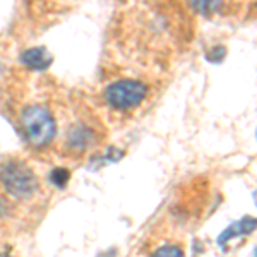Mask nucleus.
I'll return each mask as SVG.
<instances>
[{
	"label": "nucleus",
	"mask_w": 257,
	"mask_h": 257,
	"mask_svg": "<svg viewBox=\"0 0 257 257\" xmlns=\"http://www.w3.org/2000/svg\"><path fill=\"white\" fill-rule=\"evenodd\" d=\"M21 123H23L24 134H26L30 144L35 148H45L55 138V120L52 113L40 105L28 106L21 113Z\"/></svg>",
	"instance_id": "f257e3e1"
},
{
	"label": "nucleus",
	"mask_w": 257,
	"mask_h": 257,
	"mask_svg": "<svg viewBox=\"0 0 257 257\" xmlns=\"http://www.w3.org/2000/svg\"><path fill=\"white\" fill-rule=\"evenodd\" d=\"M0 182L12 197L19 199L33 196L38 187L36 175L23 161H7L0 170Z\"/></svg>",
	"instance_id": "f03ea898"
},
{
	"label": "nucleus",
	"mask_w": 257,
	"mask_h": 257,
	"mask_svg": "<svg viewBox=\"0 0 257 257\" xmlns=\"http://www.w3.org/2000/svg\"><path fill=\"white\" fill-rule=\"evenodd\" d=\"M148 88L139 81H118L106 88L105 98L113 108L127 110L138 106L146 98Z\"/></svg>",
	"instance_id": "7ed1b4c3"
},
{
	"label": "nucleus",
	"mask_w": 257,
	"mask_h": 257,
	"mask_svg": "<svg viewBox=\"0 0 257 257\" xmlns=\"http://www.w3.org/2000/svg\"><path fill=\"white\" fill-rule=\"evenodd\" d=\"M21 62L33 70H43L52 64V55L48 53L47 48L38 47V48L26 50V52L21 55Z\"/></svg>",
	"instance_id": "20e7f679"
},
{
	"label": "nucleus",
	"mask_w": 257,
	"mask_h": 257,
	"mask_svg": "<svg viewBox=\"0 0 257 257\" xmlns=\"http://www.w3.org/2000/svg\"><path fill=\"white\" fill-rule=\"evenodd\" d=\"M254 228H255V219L254 218H250V216L242 218L240 221H237V223H233V225L228 226L226 230L223 231L221 235H219L218 245L225 248L226 243H228V240H231L233 237H240V235L250 233V231H254Z\"/></svg>",
	"instance_id": "39448f33"
},
{
	"label": "nucleus",
	"mask_w": 257,
	"mask_h": 257,
	"mask_svg": "<svg viewBox=\"0 0 257 257\" xmlns=\"http://www.w3.org/2000/svg\"><path fill=\"white\" fill-rule=\"evenodd\" d=\"M190 6L196 9L199 14L204 16H213L214 12H218L223 7L225 0H189Z\"/></svg>",
	"instance_id": "423d86ee"
},
{
	"label": "nucleus",
	"mask_w": 257,
	"mask_h": 257,
	"mask_svg": "<svg viewBox=\"0 0 257 257\" xmlns=\"http://www.w3.org/2000/svg\"><path fill=\"white\" fill-rule=\"evenodd\" d=\"M70 178V173L67 168H55L52 173H50V180H52V184L55 185V187H60L64 189L65 185H67Z\"/></svg>",
	"instance_id": "0eeeda50"
},
{
	"label": "nucleus",
	"mask_w": 257,
	"mask_h": 257,
	"mask_svg": "<svg viewBox=\"0 0 257 257\" xmlns=\"http://www.w3.org/2000/svg\"><path fill=\"white\" fill-rule=\"evenodd\" d=\"M153 257H185L182 248H178L177 245H165L158 248V250L153 254Z\"/></svg>",
	"instance_id": "6e6552de"
}]
</instances>
